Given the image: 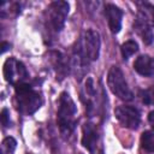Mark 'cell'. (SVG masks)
I'll use <instances>...</instances> for the list:
<instances>
[{"mask_svg": "<svg viewBox=\"0 0 154 154\" xmlns=\"http://www.w3.org/2000/svg\"><path fill=\"white\" fill-rule=\"evenodd\" d=\"M16 140L12 137H6L1 144V154H12L16 148Z\"/></svg>", "mask_w": 154, "mask_h": 154, "instance_id": "9a60e30c", "label": "cell"}, {"mask_svg": "<svg viewBox=\"0 0 154 154\" xmlns=\"http://www.w3.org/2000/svg\"><path fill=\"white\" fill-rule=\"evenodd\" d=\"M148 122H149V124L152 125V128H153V130H154V111H152V112L149 113V116H148Z\"/></svg>", "mask_w": 154, "mask_h": 154, "instance_id": "e0dca14e", "label": "cell"}, {"mask_svg": "<svg viewBox=\"0 0 154 154\" xmlns=\"http://www.w3.org/2000/svg\"><path fill=\"white\" fill-rule=\"evenodd\" d=\"M14 100L17 109L25 116L35 113L42 105V97L40 93L34 90L32 87L28 83H20L16 85Z\"/></svg>", "mask_w": 154, "mask_h": 154, "instance_id": "7a4b0ae2", "label": "cell"}, {"mask_svg": "<svg viewBox=\"0 0 154 154\" xmlns=\"http://www.w3.org/2000/svg\"><path fill=\"white\" fill-rule=\"evenodd\" d=\"M141 146L147 152H154V131H144L142 134Z\"/></svg>", "mask_w": 154, "mask_h": 154, "instance_id": "4fadbf2b", "label": "cell"}, {"mask_svg": "<svg viewBox=\"0 0 154 154\" xmlns=\"http://www.w3.org/2000/svg\"><path fill=\"white\" fill-rule=\"evenodd\" d=\"M105 16L108 23V26L113 34H117L122 29V18H123V11L113 5V4H107L105 6Z\"/></svg>", "mask_w": 154, "mask_h": 154, "instance_id": "ba28073f", "label": "cell"}, {"mask_svg": "<svg viewBox=\"0 0 154 154\" xmlns=\"http://www.w3.org/2000/svg\"><path fill=\"white\" fill-rule=\"evenodd\" d=\"M8 48H10V45L7 42H2V45H1V53H5Z\"/></svg>", "mask_w": 154, "mask_h": 154, "instance_id": "ac0fdd59", "label": "cell"}, {"mask_svg": "<svg viewBox=\"0 0 154 154\" xmlns=\"http://www.w3.org/2000/svg\"><path fill=\"white\" fill-rule=\"evenodd\" d=\"M1 123L4 125V128H7L10 125V116H8V111L7 108H2L1 111Z\"/></svg>", "mask_w": 154, "mask_h": 154, "instance_id": "2e32d148", "label": "cell"}, {"mask_svg": "<svg viewBox=\"0 0 154 154\" xmlns=\"http://www.w3.org/2000/svg\"><path fill=\"white\" fill-rule=\"evenodd\" d=\"M100 35L93 29H87L77 42L76 53L83 64L94 61L100 54Z\"/></svg>", "mask_w": 154, "mask_h": 154, "instance_id": "3957f363", "label": "cell"}, {"mask_svg": "<svg viewBox=\"0 0 154 154\" xmlns=\"http://www.w3.org/2000/svg\"><path fill=\"white\" fill-rule=\"evenodd\" d=\"M140 97L146 105H154V85L140 91Z\"/></svg>", "mask_w": 154, "mask_h": 154, "instance_id": "5bb4252c", "label": "cell"}, {"mask_svg": "<svg viewBox=\"0 0 154 154\" xmlns=\"http://www.w3.org/2000/svg\"><path fill=\"white\" fill-rule=\"evenodd\" d=\"M2 72H4L5 79L13 85L25 83V81L29 77V73H28L25 66L23 65V63L18 61L14 58H8L5 61Z\"/></svg>", "mask_w": 154, "mask_h": 154, "instance_id": "8992f818", "label": "cell"}, {"mask_svg": "<svg viewBox=\"0 0 154 154\" xmlns=\"http://www.w3.org/2000/svg\"><path fill=\"white\" fill-rule=\"evenodd\" d=\"M107 84L111 91L123 101H130L134 99V94L130 90L128 82L125 81L123 71L118 66H112L107 73Z\"/></svg>", "mask_w": 154, "mask_h": 154, "instance_id": "277c9868", "label": "cell"}, {"mask_svg": "<svg viewBox=\"0 0 154 154\" xmlns=\"http://www.w3.org/2000/svg\"><path fill=\"white\" fill-rule=\"evenodd\" d=\"M69 14V4L65 1H54L52 2L46 11V22L47 26L53 32H59L65 23V19Z\"/></svg>", "mask_w": 154, "mask_h": 154, "instance_id": "5b68a950", "label": "cell"}, {"mask_svg": "<svg viewBox=\"0 0 154 154\" xmlns=\"http://www.w3.org/2000/svg\"><path fill=\"white\" fill-rule=\"evenodd\" d=\"M76 114H77V108L73 100L71 99L69 93L63 91L59 97V106L57 112L58 125L63 135L69 136L73 131L77 122Z\"/></svg>", "mask_w": 154, "mask_h": 154, "instance_id": "6da1fadb", "label": "cell"}, {"mask_svg": "<svg viewBox=\"0 0 154 154\" xmlns=\"http://www.w3.org/2000/svg\"><path fill=\"white\" fill-rule=\"evenodd\" d=\"M135 29L138 32V35L142 37V40L146 45H150L153 42L154 35H153V31L150 29V25L148 24V20L146 18V16L140 14L137 17V19L135 22Z\"/></svg>", "mask_w": 154, "mask_h": 154, "instance_id": "8fae6325", "label": "cell"}, {"mask_svg": "<svg viewBox=\"0 0 154 154\" xmlns=\"http://www.w3.org/2000/svg\"><path fill=\"white\" fill-rule=\"evenodd\" d=\"M97 131L95 126L90 123H85L82 128V144L90 153H94L97 142Z\"/></svg>", "mask_w": 154, "mask_h": 154, "instance_id": "9c48e42d", "label": "cell"}, {"mask_svg": "<svg viewBox=\"0 0 154 154\" xmlns=\"http://www.w3.org/2000/svg\"><path fill=\"white\" fill-rule=\"evenodd\" d=\"M134 69L137 73L149 77L154 75V59L150 58L149 55H140L135 63H134Z\"/></svg>", "mask_w": 154, "mask_h": 154, "instance_id": "30bf717a", "label": "cell"}, {"mask_svg": "<svg viewBox=\"0 0 154 154\" xmlns=\"http://www.w3.org/2000/svg\"><path fill=\"white\" fill-rule=\"evenodd\" d=\"M138 51V45L136 41L134 40H129L126 42H124L120 47V52H122V55H123V59L126 60L129 59L132 54H135L136 52Z\"/></svg>", "mask_w": 154, "mask_h": 154, "instance_id": "7c38bea8", "label": "cell"}, {"mask_svg": "<svg viewBox=\"0 0 154 154\" xmlns=\"http://www.w3.org/2000/svg\"><path fill=\"white\" fill-rule=\"evenodd\" d=\"M114 116L123 126L129 129H137L141 122L140 111L134 106H118L114 109Z\"/></svg>", "mask_w": 154, "mask_h": 154, "instance_id": "52a82bcc", "label": "cell"}]
</instances>
